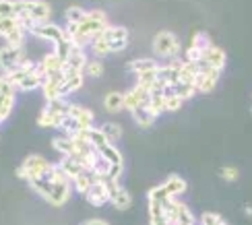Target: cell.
Masks as SVG:
<instances>
[{"mask_svg": "<svg viewBox=\"0 0 252 225\" xmlns=\"http://www.w3.org/2000/svg\"><path fill=\"white\" fill-rule=\"evenodd\" d=\"M15 17L31 19L35 23H48L52 17V8L44 0H15Z\"/></svg>", "mask_w": 252, "mask_h": 225, "instance_id": "obj_1", "label": "cell"}, {"mask_svg": "<svg viewBox=\"0 0 252 225\" xmlns=\"http://www.w3.org/2000/svg\"><path fill=\"white\" fill-rule=\"evenodd\" d=\"M54 163H50L41 155H29L23 159V163L17 167V178L21 180H33V178H50Z\"/></svg>", "mask_w": 252, "mask_h": 225, "instance_id": "obj_2", "label": "cell"}, {"mask_svg": "<svg viewBox=\"0 0 252 225\" xmlns=\"http://www.w3.org/2000/svg\"><path fill=\"white\" fill-rule=\"evenodd\" d=\"M180 52H182V44L172 31H159L153 37V54L157 58L170 60V58L180 56Z\"/></svg>", "mask_w": 252, "mask_h": 225, "instance_id": "obj_3", "label": "cell"}, {"mask_svg": "<svg viewBox=\"0 0 252 225\" xmlns=\"http://www.w3.org/2000/svg\"><path fill=\"white\" fill-rule=\"evenodd\" d=\"M15 101H17L15 85L10 81H6V79H0V122L8 120V116L13 114Z\"/></svg>", "mask_w": 252, "mask_h": 225, "instance_id": "obj_4", "label": "cell"}, {"mask_svg": "<svg viewBox=\"0 0 252 225\" xmlns=\"http://www.w3.org/2000/svg\"><path fill=\"white\" fill-rule=\"evenodd\" d=\"M27 60L25 48H13V46H2L0 50V64H2V72H10L21 66V62Z\"/></svg>", "mask_w": 252, "mask_h": 225, "instance_id": "obj_5", "label": "cell"}, {"mask_svg": "<svg viewBox=\"0 0 252 225\" xmlns=\"http://www.w3.org/2000/svg\"><path fill=\"white\" fill-rule=\"evenodd\" d=\"M103 37H106L112 52H122V50H126V46H128V29L126 27L108 25L103 29Z\"/></svg>", "mask_w": 252, "mask_h": 225, "instance_id": "obj_6", "label": "cell"}, {"mask_svg": "<svg viewBox=\"0 0 252 225\" xmlns=\"http://www.w3.org/2000/svg\"><path fill=\"white\" fill-rule=\"evenodd\" d=\"M198 77H196V91L198 93H211L215 87H217V83H219V70L215 68H209L205 66V64L198 62Z\"/></svg>", "mask_w": 252, "mask_h": 225, "instance_id": "obj_7", "label": "cell"}, {"mask_svg": "<svg viewBox=\"0 0 252 225\" xmlns=\"http://www.w3.org/2000/svg\"><path fill=\"white\" fill-rule=\"evenodd\" d=\"M87 62H89V56H87L85 48L75 46V48H72V52H70V56L64 62V72L66 74H85Z\"/></svg>", "mask_w": 252, "mask_h": 225, "instance_id": "obj_8", "label": "cell"}, {"mask_svg": "<svg viewBox=\"0 0 252 225\" xmlns=\"http://www.w3.org/2000/svg\"><path fill=\"white\" fill-rule=\"evenodd\" d=\"M31 35L37 37V39H44V41H50V44H58V41H62V37H64V27L60 25H54V23H39L33 27V31H31Z\"/></svg>", "mask_w": 252, "mask_h": 225, "instance_id": "obj_9", "label": "cell"}, {"mask_svg": "<svg viewBox=\"0 0 252 225\" xmlns=\"http://www.w3.org/2000/svg\"><path fill=\"white\" fill-rule=\"evenodd\" d=\"M170 200H147V205H149V225H172L170 215H167V202Z\"/></svg>", "mask_w": 252, "mask_h": 225, "instance_id": "obj_10", "label": "cell"}, {"mask_svg": "<svg viewBox=\"0 0 252 225\" xmlns=\"http://www.w3.org/2000/svg\"><path fill=\"white\" fill-rule=\"evenodd\" d=\"M124 95H126V110H128V112L141 108V105H147V103H149V99H151V91L141 87V85H134V87L128 89Z\"/></svg>", "mask_w": 252, "mask_h": 225, "instance_id": "obj_11", "label": "cell"}, {"mask_svg": "<svg viewBox=\"0 0 252 225\" xmlns=\"http://www.w3.org/2000/svg\"><path fill=\"white\" fill-rule=\"evenodd\" d=\"M85 200L91 207H103L110 202V190L106 186V182H93V186L87 190Z\"/></svg>", "mask_w": 252, "mask_h": 225, "instance_id": "obj_12", "label": "cell"}, {"mask_svg": "<svg viewBox=\"0 0 252 225\" xmlns=\"http://www.w3.org/2000/svg\"><path fill=\"white\" fill-rule=\"evenodd\" d=\"M72 190H75V186H72V180L68 182H58V184H54V188H52V194L48 198V202L52 207H62V205H66L70 194H72Z\"/></svg>", "mask_w": 252, "mask_h": 225, "instance_id": "obj_13", "label": "cell"}, {"mask_svg": "<svg viewBox=\"0 0 252 225\" xmlns=\"http://www.w3.org/2000/svg\"><path fill=\"white\" fill-rule=\"evenodd\" d=\"M225 62H227L225 50H223V48H217V46L209 48V50L205 52L203 60H201V64H205V66H209V68H215V70H219V72L225 68Z\"/></svg>", "mask_w": 252, "mask_h": 225, "instance_id": "obj_14", "label": "cell"}, {"mask_svg": "<svg viewBox=\"0 0 252 225\" xmlns=\"http://www.w3.org/2000/svg\"><path fill=\"white\" fill-rule=\"evenodd\" d=\"M70 116H75L77 120H79L81 130H89V128L95 126V114H93L89 108H83L81 103H72Z\"/></svg>", "mask_w": 252, "mask_h": 225, "instance_id": "obj_15", "label": "cell"}, {"mask_svg": "<svg viewBox=\"0 0 252 225\" xmlns=\"http://www.w3.org/2000/svg\"><path fill=\"white\" fill-rule=\"evenodd\" d=\"M52 147L62 155V157H68V155H75L77 153V145H75V138L68 136V134H60L52 138Z\"/></svg>", "mask_w": 252, "mask_h": 225, "instance_id": "obj_16", "label": "cell"}, {"mask_svg": "<svg viewBox=\"0 0 252 225\" xmlns=\"http://www.w3.org/2000/svg\"><path fill=\"white\" fill-rule=\"evenodd\" d=\"M39 66H41V70H44L46 74H54V72L64 70V60H62L56 52L52 50L50 54H46L44 58L39 60Z\"/></svg>", "mask_w": 252, "mask_h": 225, "instance_id": "obj_17", "label": "cell"}, {"mask_svg": "<svg viewBox=\"0 0 252 225\" xmlns=\"http://www.w3.org/2000/svg\"><path fill=\"white\" fill-rule=\"evenodd\" d=\"M163 186H165V190H167V194L174 196V198L182 196L184 192H186V188H188L186 180H184L182 176H178V174L167 176V178H165V182H163Z\"/></svg>", "mask_w": 252, "mask_h": 225, "instance_id": "obj_18", "label": "cell"}, {"mask_svg": "<svg viewBox=\"0 0 252 225\" xmlns=\"http://www.w3.org/2000/svg\"><path fill=\"white\" fill-rule=\"evenodd\" d=\"M110 202H112V207L114 209H118V211H126L130 205H132V196H130V192L118 186L116 190H112L110 192Z\"/></svg>", "mask_w": 252, "mask_h": 225, "instance_id": "obj_19", "label": "cell"}, {"mask_svg": "<svg viewBox=\"0 0 252 225\" xmlns=\"http://www.w3.org/2000/svg\"><path fill=\"white\" fill-rule=\"evenodd\" d=\"M103 108H106L108 112H112V114L126 110V95L120 93V91H110L106 97H103Z\"/></svg>", "mask_w": 252, "mask_h": 225, "instance_id": "obj_20", "label": "cell"}, {"mask_svg": "<svg viewBox=\"0 0 252 225\" xmlns=\"http://www.w3.org/2000/svg\"><path fill=\"white\" fill-rule=\"evenodd\" d=\"M79 134H81V136H85L87 141L97 149V151H99V149H103L106 145H110V138L103 134L101 128H95V126H93V128H89V130H79Z\"/></svg>", "mask_w": 252, "mask_h": 225, "instance_id": "obj_21", "label": "cell"}, {"mask_svg": "<svg viewBox=\"0 0 252 225\" xmlns=\"http://www.w3.org/2000/svg\"><path fill=\"white\" fill-rule=\"evenodd\" d=\"M161 64L157 62V60H153V58H136V60H130L128 62V68L130 72H134V74H143V72H149V70H157Z\"/></svg>", "mask_w": 252, "mask_h": 225, "instance_id": "obj_22", "label": "cell"}, {"mask_svg": "<svg viewBox=\"0 0 252 225\" xmlns=\"http://www.w3.org/2000/svg\"><path fill=\"white\" fill-rule=\"evenodd\" d=\"M83 81H85V74H66V79L60 87V97H66V95H70V93H77L83 87Z\"/></svg>", "mask_w": 252, "mask_h": 225, "instance_id": "obj_23", "label": "cell"}, {"mask_svg": "<svg viewBox=\"0 0 252 225\" xmlns=\"http://www.w3.org/2000/svg\"><path fill=\"white\" fill-rule=\"evenodd\" d=\"M66 116H62V114H54V112H50V110H41L39 116H37V126L41 128H60L62 120H64Z\"/></svg>", "mask_w": 252, "mask_h": 225, "instance_id": "obj_24", "label": "cell"}, {"mask_svg": "<svg viewBox=\"0 0 252 225\" xmlns=\"http://www.w3.org/2000/svg\"><path fill=\"white\" fill-rule=\"evenodd\" d=\"M29 186L33 188V192L37 196L48 200L50 194H52V188H54V182H52L50 178H33V180H29Z\"/></svg>", "mask_w": 252, "mask_h": 225, "instance_id": "obj_25", "label": "cell"}, {"mask_svg": "<svg viewBox=\"0 0 252 225\" xmlns=\"http://www.w3.org/2000/svg\"><path fill=\"white\" fill-rule=\"evenodd\" d=\"M60 165H62V169L68 174V178L70 180H75L79 174H83L85 171V167H83V163L79 161V159L75 157V155H68V157H62L60 159Z\"/></svg>", "mask_w": 252, "mask_h": 225, "instance_id": "obj_26", "label": "cell"}, {"mask_svg": "<svg viewBox=\"0 0 252 225\" xmlns=\"http://www.w3.org/2000/svg\"><path fill=\"white\" fill-rule=\"evenodd\" d=\"M132 114V120L136 122V124H139L141 128H149L155 120H157V118L149 112V108H147V105H141V108H136V110H132L130 112Z\"/></svg>", "mask_w": 252, "mask_h": 225, "instance_id": "obj_27", "label": "cell"}, {"mask_svg": "<svg viewBox=\"0 0 252 225\" xmlns=\"http://www.w3.org/2000/svg\"><path fill=\"white\" fill-rule=\"evenodd\" d=\"M93 182H95V178H93L91 171H83V174H79L75 180H72V186H75V192H79V194L85 196L87 190L93 186Z\"/></svg>", "mask_w": 252, "mask_h": 225, "instance_id": "obj_28", "label": "cell"}, {"mask_svg": "<svg viewBox=\"0 0 252 225\" xmlns=\"http://www.w3.org/2000/svg\"><path fill=\"white\" fill-rule=\"evenodd\" d=\"M87 19V10L85 8H81L77 4H72L64 10V21H66V25H81L83 21Z\"/></svg>", "mask_w": 252, "mask_h": 225, "instance_id": "obj_29", "label": "cell"}, {"mask_svg": "<svg viewBox=\"0 0 252 225\" xmlns=\"http://www.w3.org/2000/svg\"><path fill=\"white\" fill-rule=\"evenodd\" d=\"M91 54L95 56V58H103V56H108V54H112V50H110V46H108V41H106V37H103V31L97 35V37H93V41H91Z\"/></svg>", "mask_w": 252, "mask_h": 225, "instance_id": "obj_30", "label": "cell"}, {"mask_svg": "<svg viewBox=\"0 0 252 225\" xmlns=\"http://www.w3.org/2000/svg\"><path fill=\"white\" fill-rule=\"evenodd\" d=\"M99 155L106 159V161H110L112 165H124L122 153L118 151V147H114V143H110V145H106L103 149H99Z\"/></svg>", "mask_w": 252, "mask_h": 225, "instance_id": "obj_31", "label": "cell"}, {"mask_svg": "<svg viewBox=\"0 0 252 225\" xmlns=\"http://www.w3.org/2000/svg\"><path fill=\"white\" fill-rule=\"evenodd\" d=\"M70 108H72V103H70L66 97H56V99H50V101H46V110L54 112V114L68 116V114H70Z\"/></svg>", "mask_w": 252, "mask_h": 225, "instance_id": "obj_32", "label": "cell"}, {"mask_svg": "<svg viewBox=\"0 0 252 225\" xmlns=\"http://www.w3.org/2000/svg\"><path fill=\"white\" fill-rule=\"evenodd\" d=\"M147 108H149V112L155 118L165 114V93H151V99L147 103Z\"/></svg>", "mask_w": 252, "mask_h": 225, "instance_id": "obj_33", "label": "cell"}, {"mask_svg": "<svg viewBox=\"0 0 252 225\" xmlns=\"http://www.w3.org/2000/svg\"><path fill=\"white\" fill-rule=\"evenodd\" d=\"M190 46L196 48V50H201V52H207L209 48H213L215 44H213V39L205 33V31H196V33L192 35V39H190Z\"/></svg>", "mask_w": 252, "mask_h": 225, "instance_id": "obj_34", "label": "cell"}, {"mask_svg": "<svg viewBox=\"0 0 252 225\" xmlns=\"http://www.w3.org/2000/svg\"><path fill=\"white\" fill-rule=\"evenodd\" d=\"M182 105H184V99L180 95H176L174 89L165 91V112L167 114H176L178 110H182Z\"/></svg>", "mask_w": 252, "mask_h": 225, "instance_id": "obj_35", "label": "cell"}, {"mask_svg": "<svg viewBox=\"0 0 252 225\" xmlns=\"http://www.w3.org/2000/svg\"><path fill=\"white\" fill-rule=\"evenodd\" d=\"M25 35H27V31L23 27H17L13 33H8L4 37V44L6 46H13V48H23L25 46Z\"/></svg>", "mask_w": 252, "mask_h": 225, "instance_id": "obj_36", "label": "cell"}, {"mask_svg": "<svg viewBox=\"0 0 252 225\" xmlns=\"http://www.w3.org/2000/svg\"><path fill=\"white\" fill-rule=\"evenodd\" d=\"M58 130H62V134H68V136H75L79 130H81V124H79V120L75 116H66L64 120H62V124H60V128Z\"/></svg>", "mask_w": 252, "mask_h": 225, "instance_id": "obj_37", "label": "cell"}, {"mask_svg": "<svg viewBox=\"0 0 252 225\" xmlns=\"http://www.w3.org/2000/svg\"><path fill=\"white\" fill-rule=\"evenodd\" d=\"M174 93L180 95V97L186 101V99H192L198 91H196V85H192V83H182V81H180V83H178L176 87H174Z\"/></svg>", "mask_w": 252, "mask_h": 225, "instance_id": "obj_38", "label": "cell"}, {"mask_svg": "<svg viewBox=\"0 0 252 225\" xmlns=\"http://www.w3.org/2000/svg\"><path fill=\"white\" fill-rule=\"evenodd\" d=\"M99 128L103 130V134L110 138V143H116L118 138L122 136V126L116 124V122H106V124H101Z\"/></svg>", "mask_w": 252, "mask_h": 225, "instance_id": "obj_39", "label": "cell"}, {"mask_svg": "<svg viewBox=\"0 0 252 225\" xmlns=\"http://www.w3.org/2000/svg\"><path fill=\"white\" fill-rule=\"evenodd\" d=\"M103 74V64L99 58H89L87 66H85V77H91V79H97Z\"/></svg>", "mask_w": 252, "mask_h": 225, "instance_id": "obj_40", "label": "cell"}, {"mask_svg": "<svg viewBox=\"0 0 252 225\" xmlns=\"http://www.w3.org/2000/svg\"><path fill=\"white\" fill-rule=\"evenodd\" d=\"M159 70V68H157ZM157 70H149V72H143V74H136L139 77V81H136V85H141V87H145V89H153V85H155V81H157Z\"/></svg>", "mask_w": 252, "mask_h": 225, "instance_id": "obj_41", "label": "cell"}, {"mask_svg": "<svg viewBox=\"0 0 252 225\" xmlns=\"http://www.w3.org/2000/svg\"><path fill=\"white\" fill-rule=\"evenodd\" d=\"M17 27H21L19 19H0V35L2 37H6L8 33H13Z\"/></svg>", "mask_w": 252, "mask_h": 225, "instance_id": "obj_42", "label": "cell"}, {"mask_svg": "<svg viewBox=\"0 0 252 225\" xmlns=\"http://www.w3.org/2000/svg\"><path fill=\"white\" fill-rule=\"evenodd\" d=\"M72 48H75V44H70V41H66V39H62V41H58V44H54V52L56 54L66 62V58L70 56V52H72Z\"/></svg>", "mask_w": 252, "mask_h": 225, "instance_id": "obj_43", "label": "cell"}, {"mask_svg": "<svg viewBox=\"0 0 252 225\" xmlns=\"http://www.w3.org/2000/svg\"><path fill=\"white\" fill-rule=\"evenodd\" d=\"M0 19H17L15 0H0Z\"/></svg>", "mask_w": 252, "mask_h": 225, "instance_id": "obj_44", "label": "cell"}, {"mask_svg": "<svg viewBox=\"0 0 252 225\" xmlns=\"http://www.w3.org/2000/svg\"><path fill=\"white\" fill-rule=\"evenodd\" d=\"M201 225H227V221L221 215H217V213H203Z\"/></svg>", "mask_w": 252, "mask_h": 225, "instance_id": "obj_45", "label": "cell"}, {"mask_svg": "<svg viewBox=\"0 0 252 225\" xmlns=\"http://www.w3.org/2000/svg\"><path fill=\"white\" fill-rule=\"evenodd\" d=\"M221 176H223V180H227V182H236L238 176H240V171H238L236 167H232V165H225V167H221Z\"/></svg>", "mask_w": 252, "mask_h": 225, "instance_id": "obj_46", "label": "cell"}, {"mask_svg": "<svg viewBox=\"0 0 252 225\" xmlns=\"http://www.w3.org/2000/svg\"><path fill=\"white\" fill-rule=\"evenodd\" d=\"M83 225H110V223L103 221V219H89V221H85Z\"/></svg>", "mask_w": 252, "mask_h": 225, "instance_id": "obj_47", "label": "cell"}]
</instances>
